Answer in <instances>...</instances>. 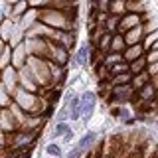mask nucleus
I'll use <instances>...</instances> for the list:
<instances>
[{
  "label": "nucleus",
  "instance_id": "obj_1",
  "mask_svg": "<svg viewBox=\"0 0 158 158\" xmlns=\"http://www.w3.org/2000/svg\"><path fill=\"white\" fill-rule=\"evenodd\" d=\"M77 10H57V8H44L40 22L48 24L49 28L56 30H65V32H73L77 28V20H75Z\"/></svg>",
  "mask_w": 158,
  "mask_h": 158
},
{
  "label": "nucleus",
  "instance_id": "obj_2",
  "mask_svg": "<svg viewBox=\"0 0 158 158\" xmlns=\"http://www.w3.org/2000/svg\"><path fill=\"white\" fill-rule=\"evenodd\" d=\"M28 67L34 73L36 81L40 83V87L44 89V93L53 89V77H52V65H49V59L38 57V56H30L28 57Z\"/></svg>",
  "mask_w": 158,
  "mask_h": 158
},
{
  "label": "nucleus",
  "instance_id": "obj_3",
  "mask_svg": "<svg viewBox=\"0 0 158 158\" xmlns=\"http://www.w3.org/2000/svg\"><path fill=\"white\" fill-rule=\"evenodd\" d=\"M26 49L30 56H38V57H44V59H52V53H53V48H56V42L48 38H26Z\"/></svg>",
  "mask_w": 158,
  "mask_h": 158
},
{
  "label": "nucleus",
  "instance_id": "obj_4",
  "mask_svg": "<svg viewBox=\"0 0 158 158\" xmlns=\"http://www.w3.org/2000/svg\"><path fill=\"white\" fill-rule=\"evenodd\" d=\"M0 77H2V85L14 95V93L18 91V87H20V71L14 65H8L6 69H2Z\"/></svg>",
  "mask_w": 158,
  "mask_h": 158
},
{
  "label": "nucleus",
  "instance_id": "obj_5",
  "mask_svg": "<svg viewBox=\"0 0 158 158\" xmlns=\"http://www.w3.org/2000/svg\"><path fill=\"white\" fill-rule=\"evenodd\" d=\"M97 95L99 93H93V91H83L81 93V109H83V121L89 123L97 109Z\"/></svg>",
  "mask_w": 158,
  "mask_h": 158
},
{
  "label": "nucleus",
  "instance_id": "obj_6",
  "mask_svg": "<svg viewBox=\"0 0 158 158\" xmlns=\"http://www.w3.org/2000/svg\"><path fill=\"white\" fill-rule=\"evenodd\" d=\"M91 53H93V46L91 44H83V46H77L75 52H73V63L75 67H85L87 63H91Z\"/></svg>",
  "mask_w": 158,
  "mask_h": 158
},
{
  "label": "nucleus",
  "instance_id": "obj_7",
  "mask_svg": "<svg viewBox=\"0 0 158 158\" xmlns=\"http://www.w3.org/2000/svg\"><path fill=\"white\" fill-rule=\"evenodd\" d=\"M0 128H2V132H18L20 131V123L12 115L10 109H0Z\"/></svg>",
  "mask_w": 158,
  "mask_h": 158
},
{
  "label": "nucleus",
  "instance_id": "obj_8",
  "mask_svg": "<svg viewBox=\"0 0 158 158\" xmlns=\"http://www.w3.org/2000/svg\"><path fill=\"white\" fill-rule=\"evenodd\" d=\"M144 24V14H135V12H127L125 16H121V26H118V34H125L128 30Z\"/></svg>",
  "mask_w": 158,
  "mask_h": 158
},
{
  "label": "nucleus",
  "instance_id": "obj_9",
  "mask_svg": "<svg viewBox=\"0 0 158 158\" xmlns=\"http://www.w3.org/2000/svg\"><path fill=\"white\" fill-rule=\"evenodd\" d=\"M71 57H73V52H69L67 48L57 46V44H56V48H53V53H52V59H49V61L57 63V65H61V67H69V61H71Z\"/></svg>",
  "mask_w": 158,
  "mask_h": 158
},
{
  "label": "nucleus",
  "instance_id": "obj_10",
  "mask_svg": "<svg viewBox=\"0 0 158 158\" xmlns=\"http://www.w3.org/2000/svg\"><path fill=\"white\" fill-rule=\"evenodd\" d=\"M40 16H42V10H40V8H30L28 12L18 20V26L22 28L24 32H28V30L32 28L34 24H38V22H40Z\"/></svg>",
  "mask_w": 158,
  "mask_h": 158
},
{
  "label": "nucleus",
  "instance_id": "obj_11",
  "mask_svg": "<svg viewBox=\"0 0 158 158\" xmlns=\"http://www.w3.org/2000/svg\"><path fill=\"white\" fill-rule=\"evenodd\" d=\"M28 57H30V53H28V49H26V44H20V46L14 48V53H12V65L18 69H24L28 65Z\"/></svg>",
  "mask_w": 158,
  "mask_h": 158
},
{
  "label": "nucleus",
  "instance_id": "obj_12",
  "mask_svg": "<svg viewBox=\"0 0 158 158\" xmlns=\"http://www.w3.org/2000/svg\"><path fill=\"white\" fill-rule=\"evenodd\" d=\"M156 87L152 85V81L148 83V85H144L140 89V91H136V99L135 101H138V105H150L152 101L156 99Z\"/></svg>",
  "mask_w": 158,
  "mask_h": 158
},
{
  "label": "nucleus",
  "instance_id": "obj_13",
  "mask_svg": "<svg viewBox=\"0 0 158 158\" xmlns=\"http://www.w3.org/2000/svg\"><path fill=\"white\" fill-rule=\"evenodd\" d=\"M144 24H140V26L128 30V32H125V40H127V46H136V44H142L144 42Z\"/></svg>",
  "mask_w": 158,
  "mask_h": 158
},
{
  "label": "nucleus",
  "instance_id": "obj_14",
  "mask_svg": "<svg viewBox=\"0 0 158 158\" xmlns=\"http://www.w3.org/2000/svg\"><path fill=\"white\" fill-rule=\"evenodd\" d=\"M14 28H16V20L14 18H2V22H0V40H2V44H8Z\"/></svg>",
  "mask_w": 158,
  "mask_h": 158
},
{
  "label": "nucleus",
  "instance_id": "obj_15",
  "mask_svg": "<svg viewBox=\"0 0 158 158\" xmlns=\"http://www.w3.org/2000/svg\"><path fill=\"white\" fill-rule=\"evenodd\" d=\"M142 56H146V48L142 46V44H136V46H128V48L125 49V53H123V57H125V61H127V63L135 61V59L142 57Z\"/></svg>",
  "mask_w": 158,
  "mask_h": 158
},
{
  "label": "nucleus",
  "instance_id": "obj_16",
  "mask_svg": "<svg viewBox=\"0 0 158 158\" xmlns=\"http://www.w3.org/2000/svg\"><path fill=\"white\" fill-rule=\"evenodd\" d=\"M71 132H75V128L71 127V123H69V121L56 123L53 128H52V138H63V136L71 135Z\"/></svg>",
  "mask_w": 158,
  "mask_h": 158
},
{
  "label": "nucleus",
  "instance_id": "obj_17",
  "mask_svg": "<svg viewBox=\"0 0 158 158\" xmlns=\"http://www.w3.org/2000/svg\"><path fill=\"white\" fill-rule=\"evenodd\" d=\"M12 53L14 48L10 44H2V53H0V69H6L8 65H12Z\"/></svg>",
  "mask_w": 158,
  "mask_h": 158
},
{
  "label": "nucleus",
  "instance_id": "obj_18",
  "mask_svg": "<svg viewBox=\"0 0 158 158\" xmlns=\"http://www.w3.org/2000/svg\"><path fill=\"white\" fill-rule=\"evenodd\" d=\"M150 81H152L150 73H148V71H142V73H136V75L132 77V81H131V83H132V87H135L136 91H140V89L144 87V85H148Z\"/></svg>",
  "mask_w": 158,
  "mask_h": 158
},
{
  "label": "nucleus",
  "instance_id": "obj_19",
  "mask_svg": "<svg viewBox=\"0 0 158 158\" xmlns=\"http://www.w3.org/2000/svg\"><path fill=\"white\" fill-rule=\"evenodd\" d=\"M24 42H26V32H24V30L18 26V22H16V28H14L12 36H10V40H8V44L12 48H16V46H20V44H24Z\"/></svg>",
  "mask_w": 158,
  "mask_h": 158
},
{
  "label": "nucleus",
  "instance_id": "obj_20",
  "mask_svg": "<svg viewBox=\"0 0 158 158\" xmlns=\"http://www.w3.org/2000/svg\"><path fill=\"white\" fill-rule=\"evenodd\" d=\"M127 40H125V34H115L113 36V44H111V52H118V53H125L127 49Z\"/></svg>",
  "mask_w": 158,
  "mask_h": 158
},
{
  "label": "nucleus",
  "instance_id": "obj_21",
  "mask_svg": "<svg viewBox=\"0 0 158 158\" xmlns=\"http://www.w3.org/2000/svg\"><path fill=\"white\" fill-rule=\"evenodd\" d=\"M30 8H32V6H30V2H28V0H20L18 4H14V6H12V18L18 22V20L22 18V16L28 12Z\"/></svg>",
  "mask_w": 158,
  "mask_h": 158
},
{
  "label": "nucleus",
  "instance_id": "obj_22",
  "mask_svg": "<svg viewBox=\"0 0 158 158\" xmlns=\"http://www.w3.org/2000/svg\"><path fill=\"white\" fill-rule=\"evenodd\" d=\"M14 103V95L0 83V109H8Z\"/></svg>",
  "mask_w": 158,
  "mask_h": 158
},
{
  "label": "nucleus",
  "instance_id": "obj_23",
  "mask_svg": "<svg viewBox=\"0 0 158 158\" xmlns=\"http://www.w3.org/2000/svg\"><path fill=\"white\" fill-rule=\"evenodd\" d=\"M127 12H128V10H127V0H111V12H109V14L125 16Z\"/></svg>",
  "mask_w": 158,
  "mask_h": 158
},
{
  "label": "nucleus",
  "instance_id": "obj_24",
  "mask_svg": "<svg viewBox=\"0 0 158 158\" xmlns=\"http://www.w3.org/2000/svg\"><path fill=\"white\" fill-rule=\"evenodd\" d=\"M146 67H148L146 56H142V57L135 59V61H131V73H132V75H136V73H142V71H146Z\"/></svg>",
  "mask_w": 158,
  "mask_h": 158
},
{
  "label": "nucleus",
  "instance_id": "obj_25",
  "mask_svg": "<svg viewBox=\"0 0 158 158\" xmlns=\"http://www.w3.org/2000/svg\"><path fill=\"white\" fill-rule=\"evenodd\" d=\"M127 10L135 14H144L146 10V2L144 0H127Z\"/></svg>",
  "mask_w": 158,
  "mask_h": 158
},
{
  "label": "nucleus",
  "instance_id": "obj_26",
  "mask_svg": "<svg viewBox=\"0 0 158 158\" xmlns=\"http://www.w3.org/2000/svg\"><path fill=\"white\" fill-rule=\"evenodd\" d=\"M113 36L115 34L113 32H105V36L101 38V42H99V52H103V53H109L111 52V44H113Z\"/></svg>",
  "mask_w": 158,
  "mask_h": 158
},
{
  "label": "nucleus",
  "instance_id": "obj_27",
  "mask_svg": "<svg viewBox=\"0 0 158 158\" xmlns=\"http://www.w3.org/2000/svg\"><path fill=\"white\" fill-rule=\"evenodd\" d=\"M46 154L52 156V158H59L63 154L61 142H48V144H46Z\"/></svg>",
  "mask_w": 158,
  "mask_h": 158
},
{
  "label": "nucleus",
  "instance_id": "obj_28",
  "mask_svg": "<svg viewBox=\"0 0 158 158\" xmlns=\"http://www.w3.org/2000/svg\"><path fill=\"white\" fill-rule=\"evenodd\" d=\"M118 26H121V16H115V14H109V18H107V22H105V28H107V32H113V34H117V32H118Z\"/></svg>",
  "mask_w": 158,
  "mask_h": 158
},
{
  "label": "nucleus",
  "instance_id": "obj_29",
  "mask_svg": "<svg viewBox=\"0 0 158 158\" xmlns=\"http://www.w3.org/2000/svg\"><path fill=\"white\" fill-rule=\"evenodd\" d=\"M121 61H125V57H123V53H118V52H109L107 56H105V65L111 69L113 65H115V63H121Z\"/></svg>",
  "mask_w": 158,
  "mask_h": 158
},
{
  "label": "nucleus",
  "instance_id": "obj_30",
  "mask_svg": "<svg viewBox=\"0 0 158 158\" xmlns=\"http://www.w3.org/2000/svg\"><path fill=\"white\" fill-rule=\"evenodd\" d=\"M132 77H135V75H132L131 71H127V73H121V75H115L111 79V83H113V85H127V83L132 81Z\"/></svg>",
  "mask_w": 158,
  "mask_h": 158
},
{
  "label": "nucleus",
  "instance_id": "obj_31",
  "mask_svg": "<svg viewBox=\"0 0 158 158\" xmlns=\"http://www.w3.org/2000/svg\"><path fill=\"white\" fill-rule=\"evenodd\" d=\"M158 42V30H154V32H148L146 36H144V42H142V46L146 48V52L148 49H152L154 48V44Z\"/></svg>",
  "mask_w": 158,
  "mask_h": 158
},
{
  "label": "nucleus",
  "instance_id": "obj_32",
  "mask_svg": "<svg viewBox=\"0 0 158 158\" xmlns=\"http://www.w3.org/2000/svg\"><path fill=\"white\" fill-rule=\"evenodd\" d=\"M127 71H131V63H127V61L115 63V65L111 67V75L113 77H115V75H121V73H127Z\"/></svg>",
  "mask_w": 158,
  "mask_h": 158
},
{
  "label": "nucleus",
  "instance_id": "obj_33",
  "mask_svg": "<svg viewBox=\"0 0 158 158\" xmlns=\"http://www.w3.org/2000/svg\"><path fill=\"white\" fill-rule=\"evenodd\" d=\"M89 8H97L99 12H105V14H109V12H111V0H97V4H95V6H89Z\"/></svg>",
  "mask_w": 158,
  "mask_h": 158
},
{
  "label": "nucleus",
  "instance_id": "obj_34",
  "mask_svg": "<svg viewBox=\"0 0 158 158\" xmlns=\"http://www.w3.org/2000/svg\"><path fill=\"white\" fill-rule=\"evenodd\" d=\"M28 2H30V6H32V8L44 10V8H48L49 4H52V0H28Z\"/></svg>",
  "mask_w": 158,
  "mask_h": 158
},
{
  "label": "nucleus",
  "instance_id": "obj_35",
  "mask_svg": "<svg viewBox=\"0 0 158 158\" xmlns=\"http://www.w3.org/2000/svg\"><path fill=\"white\" fill-rule=\"evenodd\" d=\"M146 61L148 63H156L158 61V49H148L146 52Z\"/></svg>",
  "mask_w": 158,
  "mask_h": 158
},
{
  "label": "nucleus",
  "instance_id": "obj_36",
  "mask_svg": "<svg viewBox=\"0 0 158 158\" xmlns=\"http://www.w3.org/2000/svg\"><path fill=\"white\" fill-rule=\"evenodd\" d=\"M146 71L150 73V77H156V75H158V61H156V63H148Z\"/></svg>",
  "mask_w": 158,
  "mask_h": 158
},
{
  "label": "nucleus",
  "instance_id": "obj_37",
  "mask_svg": "<svg viewBox=\"0 0 158 158\" xmlns=\"http://www.w3.org/2000/svg\"><path fill=\"white\" fill-rule=\"evenodd\" d=\"M152 85H154V87H156V91H158V75H156V77H152Z\"/></svg>",
  "mask_w": 158,
  "mask_h": 158
},
{
  "label": "nucleus",
  "instance_id": "obj_38",
  "mask_svg": "<svg viewBox=\"0 0 158 158\" xmlns=\"http://www.w3.org/2000/svg\"><path fill=\"white\" fill-rule=\"evenodd\" d=\"M6 2L10 4V6H14V4H18V2H20V0H6Z\"/></svg>",
  "mask_w": 158,
  "mask_h": 158
},
{
  "label": "nucleus",
  "instance_id": "obj_39",
  "mask_svg": "<svg viewBox=\"0 0 158 158\" xmlns=\"http://www.w3.org/2000/svg\"><path fill=\"white\" fill-rule=\"evenodd\" d=\"M154 103H156V109H158V93H156V99H154Z\"/></svg>",
  "mask_w": 158,
  "mask_h": 158
},
{
  "label": "nucleus",
  "instance_id": "obj_40",
  "mask_svg": "<svg viewBox=\"0 0 158 158\" xmlns=\"http://www.w3.org/2000/svg\"><path fill=\"white\" fill-rule=\"evenodd\" d=\"M152 49H158V42H156V44H154V48H152Z\"/></svg>",
  "mask_w": 158,
  "mask_h": 158
},
{
  "label": "nucleus",
  "instance_id": "obj_41",
  "mask_svg": "<svg viewBox=\"0 0 158 158\" xmlns=\"http://www.w3.org/2000/svg\"><path fill=\"white\" fill-rule=\"evenodd\" d=\"M44 158H52V156H44Z\"/></svg>",
  "mask_w": 158,
  "mask_h": 158
},
{
  "label": "nucleus",
  "instance_id": "obj_42",
  "mask_svg": "<svg viewBox=\"0 0 158 158\" xmlns=\"http://www.w3.org/2000/svg\"><path fill=\"white\" fill-rule=\"evenodd\" d=\"M132 158H138V156H132Z\"/></svg>",
  "mask_w": 158,
  "mask_h": 158
},
{
  "label": "nucleus",
  "instance_id": "obj_43",
  "mask_svg": "<svg viewBox=\"0 0 158 158\" xmlns=\"http://www.w3.org/2000/svg\"><path fill=\"white\" fill-rule=\"evenodd\" d=\"M156 2H158V0H156Z\"/></svg>",
  "mask_w": 158,
  "mask_h": 158
}]
</instances>
